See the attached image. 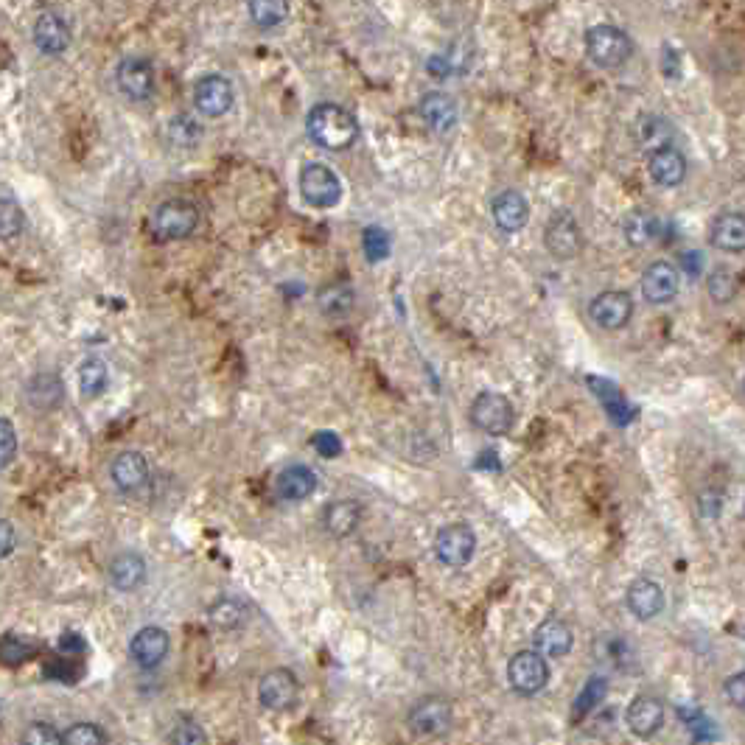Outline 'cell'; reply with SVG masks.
I'll return each mask as SVG.
<instances>
[{
	"label": "cell",
	"mask_w": 745,
	"mask_h": 745,
	"mask_svg": "<svg viewBox=\"0 0 745 745\" xmlns=\"http://www.w3.org/2000/svg\"><path fill=\"white\" fill-rule=\"evenodd\" d=\"M306 129H309L311 141L328 149V152H342L359 138L356 118L345 107L331 104V101L311 107L309 118H306Z\"/></svg>",
	"instance_id": "cell-1"
},
{
	"label": "cell",
	"mask_w": 745,
	"mask_h": 745,
	"mask_svg": "<svg viewBox=\"0 0 745 745\" xmlns=\"http://www.w3.org/2000/svg\"><path fill=\"white\" fill-rule=\"evenodd\" d=\"M37 653H40V645L34 639L17 636V633H6L0 639V664H6V667H20V664L34 659Z\"/></svg>",
	"instance_id": "cell-32"
},
{
	"label": "cell",
	"mask_w": 745,
	"mask_h": 745,
	"mask_svg": "<svg viewBox=\"0 0 745 745\" xmlns=\"http://www.w3.org/2000/svg\"><path fill=\"white\" fill-rule=\"evenodd\" d=\"M605 692H608V681H605L603 675H594V678H589V681H586V687H583V692L577 695L575 709H572V720H583V717L589 715L591 709L603 701Z\"/></svg>",
	"instance_id": "cell-39"
},
{
	"label": "cell",
	"mask_w": 745,
	"mask_h": 745,
	"mask_svg": "<svg viewBox=\"0 0 745 745\" xmlns=\"http://www.w3.org/2000/svg\"><path fill=\"white\" fill-rule=\"evenodd\" d=\"M205 731L199 729L197 723H180L177 729L169 734V743H180V745H191V743H205Z\"/></svg>",
	"instance_id": "cell-47"
},
{
	"label": "cell",
	"mask_w": 745,
	"mask_h": 745,
	"mask_svg": "<svg viewBox=\"0 0 745 745\" xmlns=\"http://www.w3.org/2000/svg\"><path fill=\"white\" fill-rule=\"evenodd\" d=\"M507 681L519 695H538L549 681L547 656L538 650H519L507 664Z\"/></svg>",
	"instance_id": "cell-5"
},
{
	"label": "cell",
	"mask_w": 745,
	"mask_h": 745,
	"mask_svg": "<svg viewBox=\"0 0 745 745\" xmlns=\"http://www.w3.org/2000/svg\"><path fill=\"white\" fill-rule=\"evenodd\" d=\"M726 695H729V701L737 706V709H743L745 706V675L743 673H734L726 681Z\"/></svg>",
	"instance_id": "cell-49"
},
{
	"label": "cell",
	"mask_w": 745,
	"mask_h": 745,
	"mask_svg": "<svg viewBox=\"0 0 745 745\" xmlns=\"http://www.w3.org/2000/svg\"><path fill=\"white\" fill-rule=\"evenodd\" d=\"M34 43H37V48L43 54L59 57L71 45V29H68V23L57 12H45L37 20V26H34Z\"/></svg>",
	"instance_id": "cell-22"
},
{
	"label": "cell",
	"mask_w": 745,
	"mask_h": 745,
	"mask_svg": "<svg viewBox=\"0 0 745 745\" xmlns=\"http://www.w3.org/2000/svg\"><path fill=\"white\" fill-rule=\"evenodd\" d=\"M45 678L57 681V684H76L82 675H85V667H82V656H68V653H54L48 656L43 667Z\"/></svg>",
	"instance_id": "cell-33"
},
{
	"label": "cell",
	"mask_w": 745,
	"mask_h": 745,
	"mask_svg": "<svg viewBox=\"0 0 745 745\" xmlns=\"http://www.w3.org/2000/svg\"><path fill=\"white\" fill-rule=\"evenodd\" d=\"M146 580V561L135 552H121L110 563V583L118 591H135Z\"/></svg>",
	"instance_id": "cell-28"
},
{
	"label": "cell",
	"mask_w": 745,
	"mask_h": 745,
	"mask_svg": "<svg viewBox=\"0 0 745 745\" xmlns=\"http://www.w3.org/2000/svg\"><path fill=\"white\" fill-rule=\"evenodd\" d=\"M62 743L68 745H107L110 734L96 723H73L71 729L62 734Z\"/></svg>",
	"instance_id": "cell-42"
},
{
	"label": "cell",
	"mask_w": 745,
	"mask_h": 745,
	"mask_svg": "<svg viewBox=\"0 0 745 745\" xmlns=\"http://www.w3.org/2000/svg\"><path fill=\"white\" fill-rule=\"evenodd\" d=\"M107 384H110V370L107 365L96 359V356H90L82 362L79 367V390L85 398H99L104 390H107Z\"/></svg>",
	"instance_id": "cell-35"
},
{
	"label": "cell",
	"mask_w": 745,
	"mask_h": 745,
	"mask_svg": "<svg viewBox=\"0 0 745 745\" xmlns=\"http://www.w3.org/2000/svg\"><path fill=\"white\" fill-rule=\"evenodd\" d=\"M681 269L687 272L689 278H698L703 272V255L701 253H687L681 261Z\"/></svg>",
	"instance_id": "cell-51"
},
{
	"label": "cell",
	"mask_w": 745,
	"mask_h": 745,
	"mask_svg": "<svg viewBox=\"0 0 745 745\" xmlns=\"http://www.w3.org/2000/svg\"><path fill=\"white\" fill-rule=\"evenodd\" d=\"M625 723L636 737H653L664 726V706L653 695H636L625 709Z\"/></svg>",
	"instance_id": "cell-17"
},
{
	"label": "cell",
	"mask_w": 745,
	"mask_h": 745,
	"mask_svg": "<svg viewBox=\"0 0 745 745\" xmlns=\"http://www.w3.org/2000/svg\"><path fill=\"white\" fill-rule=\"evenodd\" d=\"M474 552H477V535L463 521H454V524H446L437 530L435 555L451 569L465 566L474 558Z\"/></svg>",
	"instance_id": "cell-6"
},
{
	"label": "cell",
	"mask_w": 745,
	"mask_h": 745,
	"mask_svg": "<svg viewBox=\"0 0 745 745\" xmlns=\"http://www.w3.org/2000/svg\"><path fill=\"white\" fill-rule=\"evenodd\" d=\"M544 241H547L549 253L555 255L558 261H569L583 250V233H580V225L569 211L552 213Z\"/></svg>",
	"instance_id": "cell-9"
},
{
	"label": "cell",
	"mask_w": 745,
	"mask_h": 745,
	"mask_svg": "<svg viewBox=\"0 0 745 745\" xmlns=\"http://www.w3.org/2000/svg\"><path fill=\"white\" fill-rule=\"evenodd\" d=\"M15 454H17L15 426L6 421V418H0V471H3V468H9V463L15 460Z\"/></svg>",
	"instance_id": "cell-45"
},
{
	"label": "cell",
	"mask_w": 745,
	"mask_h": 745,
	"mask_svg": "<svg viewBox=\"0 0 745 745\" xmlns=\"http://www.w3.org/2000/svg\"><path fill=\"white\" fill-rule=\"evenodd\" d=\"M359 521H362V505L353 502V499H334L323 513L325 530L334 538H348V535L356 533Z\"/></svg>",
	"instance_id": "cell-27"
},
{
	"label": "cell",
	"mask_w": 745,
	"mask_h": 745,
	"mask_svg": "<svg viewBox=\"0 0 745 745\" xmlns=\"http://www.w3.org/2000/svg\"><path fill=\"white\" fill-rule=\"evenodd\" d=\"M233 82L219 76V73H211V76H202L194 87V104L202 115L208 118H222L225 113H230L233 107Z\"/></svg>",
	"instance_id": "cell-11"
},
{
	"label": "cell",
	"mask_w": 745,
	"mask_h": 745,
	"mask_svg": "<svg viewBox=\"0 0 745 745\" xmlns=\"http://www.w3.org/2000/svg\"><path fill=\"white\" fill-rule=\"evenodd\" d=\"M275 491L286 502H306L317 491V474L309 465H289L275 479Z\"/></svg>",
	"instance_id": "cell-24"
},
{
	"label": "cell",
	"mask_w": 745,
	"mask_h": 745,
	"mask_svg": "<svg viewBox=\"0 0 745 745\" xmlns=\"http://www.w3.org/2000/svg\"><path fill=\"white\" fill-rule=\"evenodd\" d=\"M23 211L17 208L12 199H0V239H15L23 230Z\"/></svg>",
	"instance_id": "cell-43"
},
{
	"label": "cell",
	"mask_w": 745,
	"mask_h": 745,
	"mask_svg": "<svg viewBox=\"0 0 745 745\" xmlns=\"http://www.w3.org/2000/svg\"><path fill=\"white\" fill-rule=\"evenodd\" d=\"M29 401L37 409H54L62 401V381L54 373H40L29 384Z\"/></svg>",
	"instance_id": "cell-36"
},
{
	"label": "cell",
	"mask_w": 745,
	"mask_h": 745,
	"mask_svg": "<svg viewBox=\"0 0 745 745\" xmlns=\"http://www.w3.org/2000/svg\"><path fill=\"white\" fill-rule=\"evenodd\" d=\"M678 68H681V54H675L673 45H664V71L667 76H678Z\"/></svg>",
	"instance_id": "cell-52"
},
{
	"label": "cell",
	"mask_w": 745,
	"mask_h": 745,
	"mask_svg": "<svg viewBox=\"0 0 745 745\" xmlns=\"http://www.w3.org/2000/svg\"><path fill=\"white\" fill-rule=\"evenodd\" d=\"M418 113H421L423 124L432 132H451L457 127V118H460L457 101L446 96V93H426L421 99Z\"/></svg>",
	"instance_id": "cell-23"
},
{
	"label": "cell",
	"mask_w": 745,
	"mask_h": 745,
	"mask_svg": "<svg viewBox=\"0 0 745 745\" xmlns=\"http://www.w3.org/2000/svg\"><path fill=\"white\" fill-rule=\"evenodd\" d=\"M678 283H681V272H678L675 264H670V261H653L642 272V295L653 306H667L678 295Z\"/></svg>",
	"instance_id": "cell-13"
},
{
	"label": "cell",
	"mask_w": 745,
	"mask_h": 745,
	"mask_svg": "<svg viewBox=\"0 0 745 745\" xmlns=\"http://www.w3.org/2000/svg\"><path fill=\"white\" fill-rule=\"evenodd\" d=\"M199 138H202V127H199L191 115H177L169 124V141L174 143V146H180V149L197 146Z\"/></svg>",
	"instance_id": "cell-40"
},
{
	"label": "cell",
	"mask_w": 745,
	"mask_h": 745,
	"mask_svg": "<svg viewBox=\"0 0 745 745\" xmlns=\"http://www.w3.org/2000/svg\"><path fill=\"white\" fill-rule=\"evenodd\" d=\"M451 726V703L446 698H421L409 712V729L435 737L449 731Z\"/></svg>",
	"instance_id": "cell-15"
},
{
	"label": "cell",
	"mask_w": 745,
	"mask_h": 745,
	"mask_svg": "<svg viewBox=\"0 0 745 745\" xmlns=\"http://www.w3.org/2000/svg\"><path fill=\"white\" fill-rule=\"evenodd\" d=\"M535 650L541 653V656H549V659H561L566 656L572 645H575V633L572 628L561 622V619L549 617L544 619L538 628H535Z\"/></svg>",
	"instance_id": "cell-20"
},
{
	"label": "cell",
	"mask_w": 745,
	"mask_h": 745,
	"mask_svg": "<svg viewBox=\"0 0 745 745\" xmlns=\"http://www.w3.org/2000/svg\"><path fill=\"white\" fill-rule=\"evenodd\" d=\"M115 82H118V90L132 101H146L152 99L155 93V68L149 59L141 57H129L118 65L115 71Z\"/></svg>",
	"instance_id": "cell-12"
},
{
	"label": "cell",
	"mask_w": 745,
	"mask_h": 745,
	"mask_svg": "<svg viewBox=\"0 0 745 745\" xmlns=\"http://www.w3.org/2000/svg\"><path fill=\"white\" fill-rule=\"evenodd\" d=\"M199 225V211L188 199H166L152 216V230L160 241L188 239Z\"/></svg>",
	"instance_id": "cell-3"
},
{
	"label": "cell",
	"mask_w": 745,
	"mask_h": 745,
	"mask_svg": "<svg viewBox=\"0 0 745 745\" xmlns=\"http://www.w3.org/2000/svg\"><path fill=\"white\" fill-rule=\"evenodd\" d=\"M589 387H597L594 393L600 395V401L605 404V412H608V418L619 426H625V423H631L636 418V409L619 395V390L611 384V381L603 379H589Z\"/></svg>",
	"instance_id": "cell-31"
},
{
	"label": "cell",
	"mask_w": 745,
	"mask_h": 745,
	"mask_svg": "<svg viewBox=\"0 0 745 745\" xmlns=\"http://www.w3.org/2000/svg\"><path fill=\"white\" fill-rule=\"evenodd\" d=\"M709 239L715 244L717 250L723 253H734L740 255L745 250V216L740 211H729L720 213L715 222H712V233Z\"/></svg>",
	"instance_id": "cell-25"
},
{
	"label": "cell",
	"mask_w": 745,
	"mask_h": 745,
	"mask_svg": "<svg viewBox=\"0 0 745 745\" xmlns=\"http://www.w3.org/2000/svg\"><path fill=\"white\" fill-rule=\"evenodd\" d=\"M589 314L594 323L605 331H619L631 323L633 317V297L622 289H608L591 300Z\"/></svg>",
	"instance_id": "cell-10"
},
{
	"label": "cell",
	"mask_w": 745,
	"mask_h": 745,
	"mask_svg": "<svg viewBox=\"0 0 745 745\" xmlns=\"http://www.w3.org/2000/svg\"><path fill=\"white\" fill-rule=\"evenodd\" d=\"M169 645V633L163 631V628H157V625H146V628H141V631L132 636L129 656L143 670H155L169 656Z\"/></svg>",
	"instance_id": "cell-14"
},
{
	"label": "cell",
	"mask_w": 745,
	"mask_h": 745,
	"mask_svg": "<svg viewBox=\"0 0 745 745\" xmlns=\"http://www.w3.org/2000/svg\"><path fill=\"white\" fill-rule=\"evenodd\" d=\"M701 513L703 516H712V519H715L717 513H720V496H715V493H703Z\"/></svg>",
	"instance_id": "cell-53"
},
{
	"label": "cell",
	"mask_w": 745,
	"mask_h": 745,
	"mask_svg": "<svg viewBox=\"0 0 745 745\" xmlns=\"http://www.w3.org/2000/svg\"><path fill=\"white\" fill-rule=\"evenodd\" d=\"M110 477H113L118 491H138V488L146 485V479H149V463H146V457H143L141 451H121L113 460Z\"/></svg>",
	"instance_id": "cell-21"
},
{
	"label": "cell",
	"mask_w": 745,
	"mask_h": 745,
	"mask_svg": "<svg viewBox=\"0 0 745 745\" xmlns=\"http://www.w3.org/2000/svg\"><path fill=\"white\" fill-rule=\"evenodd\" d=\"M622 233H625V241L631 244V247H647L650 241L659 239L661 233V222L645 208H636L625 216V222H622Z\"/></svg>",
	"instance_id": "cell-29"
},
{
	"label": "cell",
	"mask_w": 745,
	"mask_h": 745,
	"mask_svg": "<svg viewBox=\"0 0 745 745\" xmlns=\"http://www.w3.org/2000/svg\"><path fill=\"white\" fill-rule=\"evenodd\" d=\"M247 9L258 29H278L289 17V0H250Z\"/></svg>",
	"instance_id": "cell-34"
},
{
	"label": "cell",
	"mask_w": 745,
	"mask_h": 745,
	"mask_svg": "<svg viewBox=\"0 0 745 745\" xmlns=\"http://www.w3.org/2000/svg\"><path fill=\"white\" fill-rule=\"evenodd\" d=\"M353 300H356V292H353L351 283L334 281L325 283L323 289H320L317 306H320L325 317H345V314H351Z\"/></svg>",
	"instance_id": "cell-30"
},
{
	"label": "cell",
	"mask_w": 745,
	"mask_h": 745,
	"mask_svg": "<svg viewBox=\"0 0 745 745\" xmlns=\"http://www.w3.org/2000/svg\"><path fill=\"white\" fill-rule=\"evenodd\" d=\"M491 213L496 227L505 230V233H519L521 227H527V222H530V205H527V199L519 191H502V194H496Z\"/></svg>",
	"instance_id": "cell-19"
},
{
	"label": "cell",
	"mask_w": 745,
	"mask_h": 745,
	"mask_svg": "<svg viewBox=\"0 0 745 745\" xmlns=\"http://www.w3.org/2000/svg\"><path fill=\"white\" fill-rule=\"evenodd\" d=\"M625 603H628V611L633 617L642 619V622H650L653 617H659L664 611V589L661 583L650 580V577H639L628 586V594H625Z\"/></svg>",
	"instance_id": "cell-16"
},
{
	"label": "cell",
	"mask_w": 745,
	"mask_h": 745,
	"mask_svg": "<svg viewBox=\"0 0 745 745\" xmlns=\"http://www.w3.org/2000/svg\"><path fill=\"white\" fill-rule=\"evenodd\" d=\"M300 687H297V675L286 667L269 670L261 681H258V701L269 712H286L297 703Z\"/></svg>",
	"instance_id": "cell-8"
},
{
	"label": "cell",
	"mask_w": 745,
	"mask_h": 745,
	"mask_svg": "<svg viewBox=\"0 0 745 745\" xmlns=\"http://www.w3.org/2000/svg\"><path fill=\"white\" fill-rule=\"evenodd\" d=\"M362 250L367 261H384L390 255V233L379 225H370L362 230Z\"/></svg>",
	"instance_id": "cell-41"
},
{
	"label": "cell",
	"mask_w": 745,
	"mask_h": 745,
	"mask_svg": "<svg viewBox=\"0 0 745 745\" xmlns=\"http://www.w3.org/2000/svg\"><path fill=\"white\" fill-rule=\"evenodd\" d=\"M477 468H502V463L496 460V451H485L477 460Z\"/></svg>",
	"instance_id": "cell-54"
},
{
	"label": "cell",
	"mask_w": 745,
	"mask_h": 745,
	"mask_svg": "<svg viewBox=\"0 0 745 745\" xmlns=\"http://www.w3.org/2000/svg\"><path fill=\"white\" fill-rule=\"evenodd\" d=\"M208 617L216 628H222V631H233V628H239L244 617H247V611H244V605L239 600H233V597H222V600H216L211 605V611H208Z\"/></svg>",
	"instance_id": "cell-37"
},
{
	"label": "cell",
	"mask_w": 745,
	"mask_h": 745,
	"mask_svg": "<svg viewBox=\"0 0 745 745\" xmlns=\"http://www.w3.org/2000/svg\"><path fill=\"white\" fill-rule=\"evenodd\" d=\"M586 54H589V59L597 68L617 71V68H622L633 57V43L622 29L600 23V26L586 31Z\"/></svg>",
	"instance_id": "cell-2"
},
{
	"label": "cell",
	"mask_w": 745,
	"mask_h": 745,
	"mask_svg": "<svg viewBox=\"0 0 745 745\" xmlns=\"http://www.w3.org/2000/svg\"><path fill=\"white\" fill-rule=\"evenodd\" d=\"M23 743L29 745H62V734H59L51 723H31L26 734H23Z\"/></svg>",
	"instance_id": "cell-46"
},
{
	"label": "cell",
	"mask_w": 745,
	"mask_h": 745,
	"mask_svg": "<svg viewBox=\"0 0 745 745\" xmlns=\"http://www.w3.org/2000/svg\"><path fill=\"white\" fill-rule=\"evenodd\" d=\"M12 549H15V527L6 519H0V561L9 558Z\"/></svg>",
	"instance_id": "cell-50"
},
{
	"label": "cell",
	"mask_w": 745,
	"mask_h": 745,
	"mask_svg": "<svg viewBox=\"0 0 745 745\" xmlns=\"http://www.w3.org/2000/svg\"><path fill=\"white\" fill-rule=\"evenodd\" d=\"M300 194L309 202L311 208H334L342 199V183L334 174V169H328L323 163H309L306 169L300 171Z\"/></svg>",
	"instance_id": "cell-7"
},
{
	"label": "cell",
	"mask_w": 745,
	"mask_h": 745,
	"mask_svg": "<svg viewBox=\"0 0 745 745\" xmlns=\"http://www.w3.org/2000/svg\"><path fill=\"white\" fill-rule=\"evenodd\" d=\"M633 135H636V143L650 155V152H656L661 146H673L675 127L664 118V115L645 113L636 118Z\"/></svg>",
	"instance_id": "cell-26"
},
{
	"label": "cell",
	"mask_w": 745,
	"mask_h": 745,
	"mask_svg": "<svg viewBox=\"0 0 745 745\" xmlns=\"http://www.w3.org/2000/svg\"><path fill=\"white\" fill-rule=\"evenodd\" d=\"M647 171H650L656 185L675 188V185L684 183V177H687V157L681 155L675 146H661L656 152H650Z\"/></svg>",
	"instance_id": "cell-18"
},
{
	"label": "cell",
	"mask_w": 745,
	"mask_h": 745,
	"mask_svg": "<svg viewBox=\"0 0 745 745\" xmlns=\"http://www.w3.org/2000/svg\"><path fill=\"white\" fill-rule=\"evenodd\" d=\"M311 449L317 451L320 457H325V460H337L339 454H342V440H339L337 432H331V429L314 432V437H311Z\"/></svg>",
	"instance_id": "cell-44"
},
{
	"label": "cell",
	"mask_w": 745,
	"mask_h": 745,
	"mask_svg": "<svg viewBox=\"0 0 745 745\" xmlns=\"http://www.w3.org/2000/svg\"><path fill=\"white\" fill-rule=\"evenodd\" d=\"M59 653H68V656H85L87 653V642L79 636V633H62L59 639Z\"/></svg>",
	"instance_id": "cell-48"
},
{
	"label": "cell",
	"mask_w": 745,
	"mask_h": 745,
	"mask_svg": "<svg viewBox=\"0 0 745 745\" xmlns=\"http://www.w3.org/2000/svg\"><path fill=\"white\" fill-rule=\"evenodd\" d=\"M706 289H709V297L715 300V303H731L734 295L740 292V281H737V275L726 267H717L712 275H709V281H706Z\"/></svg>",
	"instance_id": "cell-38"
},
{
	"label": "cell",
	"mask_w": 745,
	"mask_h": 745,
	"mask_svg": "<svg viewBox=\"0 0 745 745\" xmlns=\"http://www.w3.org/2000/svg\"><path fill=\"white\" fill-rule=\"evenodd\" d=\"M471 421L485 435H510V429L516 426V409H513L507 395L488 390V393H479L474 398V404H471Z\"/></svg>",
	"instance_id": "cell-4"
}]
</instances>
